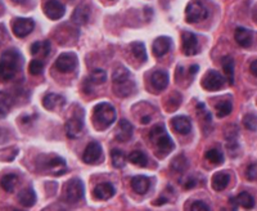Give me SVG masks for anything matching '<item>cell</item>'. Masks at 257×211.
I'll return each mask as SVG.
<instances>
[{
    "instance_id": "obj_1",
    "label": "cell",
    "mask_w": 257,
    "mask_h": 211,
    "mask_svg": "<svg viewBox=\"0 0 257 211\" xmlns=\"http://www.w3.org/2000/svg\"><path fill=\"white\" fill-rule=\"evenodd\" d=\"M21 54L14 49L4 52L0 57V80L8 81L13 79L21 68Z\"/></svg>"
},
{
    "instance_id": "obj_2",
    "label": "cell",
    "mask_w": 257,
    "mask_h": 211,
    "mask_svg": "<svg viewBox=\"0 0 257 211\" xmlns=\"http://www.w3.org/2000/svg\"><path fill=\"white\" fill-rule=\"evenodd\" d=\"M94 123L99 129H105L111 126L116 121V109L111 103L102 102L95 106L94 115H93Z\"/></svg>"
},
{
    "instance_id": "obj_3",
    "label": "cell",
    "mask_w": 257,
    "mask_h": 211,
    "mask_svg": "<svg viewBox=\"0 0 257 211\" xmlns=\"http://www.w3.org/2000/svg\"><path fill=\"white\" fill-rule=\"evenodd\" d=\"M149 138L153 140V143L156 144L157 150L159 152H162L163 155H167L175 148V144H174L171 136L166 133V129L163 125L153 126L151 133H149Z\"/></svg>"
},
{
    "instance_id": "obj_4",
    "label": "cell",
    "mask_w": 257,
    "mask_h": 211,
    "mask_svg": "<svg viewBox=\"0 0 257 211\" xmlns=\"http://www.w3.org/2000/svg\"><path fill=\"white\" fill-rule=\"evenodd\" d=\"M84 125V111L81 108H78V111L76 109L66 124V133H67L68 138H71V139L78 138L82 134Z\"/></svg>"
},
{
    "instance_id": "obj_5",
    "label": "cell",
    "mask_w": 257,
    "mask_h": 211,
    "mask_svg": "<svg viewBox=\"0 0 257 211\" xmlns=\"http://www.w3.org/2000/svg\"><path fill=\"white\" fill-rule=\"evenodd\" d=\"M84 183L80 179H76V178L71 179L64 187V196L67 198V201L71 202V204H76V202L81 201L82 197H84Z\"/></svg>"
},
{
    "instance_id": "obj_6",
    "label": "cell",
    "mask_w": 257,
    "mask_h": 211,
    "mask_svg": "<svg viewBox=\"0 0 257 211\" xmlns=\"http://www.w3.org/2000/svg\"><path fill=\"white\" fill-rule=\"evenodd\" d=\"M225 84V79L221 74H219L215 70H210L205 74V76L202 78V81H201V85L205 90H208V92H216V90H220L221 88Z\"/></svg>"
},
{
    "instance_id": "obj_7",
    "label": "cell",
    "mask_w": 257,
    "mask_h": 211,
    "mask_svg": "<svg viewBox=\"0 0 257 211\" xmlns=\"http://www.w3.org/2000/svg\"><path fill=\"white\" fill-rule=\"evenodd\" d=\"M208 16V10L203 4L198 1H192L185 9V20L188 24H197L201 22Z\"/></svg>"
},
{
    "instance_id": "obj_8",
    "label": "cell",
    "mask_w": 257,
    "mask_h": 211,
    "mask_svg": "<svg viewBox=\"0 0 257 211\" xmlns=\"http://www.w3.org/2000/svg\"><path fill=\"white\" fill-rule=\"evenodd\" d=\"M55 68L62 74H68L72 72L75 68L77 67V57L75 53H62L59 57L57 58V61L54 63Z\"/></svg>"
},
{
    "instance_id": "obj_9",
    "label": "cell",
    "mask_w": 257,
    "mask_h": 211,
    "mask_svg": "<svg viewBox=\"0 0 257 211\" xmlns=\"http://www.w3.org/2000/svg\"><path fill=\"white\" fill-rule=\"evenodd\" d=\"M35 28V22L32 18H16L13 22V34L17 38H26Z\"/></svg>"
},
{
    "instance_id": "obj_10",
    "label": "cell",
    "mask_w": 257,
    "mask_h": 211,
    "mask_svg": "<svg viewBox=\"0 0 257 211\" xmlns=\"http://www.w3.org/2000/svg\"><path fill=\"white\" fill-rule=\"evenodd\" d=\"M44 13L47 14L48 18L55 21L63 17L66 13V8L58 0H48L44 5Z\"/></svg>"
},
{
    "instance_id": "obj_11",
    "label": "cell",
    "mask_w": 257,
    "mask_h": 211,
    "mask_svg": "<svg viewBox=\"0 0 257 211\" xmlns=\"http://www.w3.org/2000/svg\"><path fill=\"white\" fill-rule=\"evenodd\" d=\"M45 167L47 170L54 175V177H61L63 175L66 171H67V165H66V161L62 158V157L58 156H51L49 157L47 160V163H45Z\"/></svg>"
},
{
    "instance_id": "obj_12",
    "label": "cell",
    "mask_w": 257,
    "mask_h": 211,
    "mask_svg": "<svg viewBox=\"0 0 257 211\" xmlns=\"http://www.w3.org/2000/svg\"><path fill=\"white\" fill-rule=\"evenodd\" d=\"M171 45H173V41L171 39L167 38V36H159L156 40L153 41L152 45V52L153 54L156 55L157 58H161L163 55H166L171 49Z\"/></svg>"
},
{
    "instance_id": "obj_13",
    "label": "cell",
    "mask_w": 257,
    "mask_h": 211,
    "mask_svg": "<svg viewBox=\"0 0 257 211\" xmlns=\"http://www.w3.org/2000/svg\"><path fill=\"white\" fill-rule=\"evenodd\" d=\"M183 52L185 55H194L198 52V39L193 32H183Z\"/></svg>"
},
{
    "instance_id": "obj_14",
    "label": "cell",
    "mask_w": 257,
    "mask_h": 211,
    "mask_svg": "<svg viewBox=\"0 0 257 211\" xmlns=\"http://www.w3.org/2000/svg\"><path fill=\"white\" fill-rule=\"evenodd\" d=\"M102 157V146L98 142H92L85 148L82 160L86 163H95Z\"/></svg>"
},
{
    "instance_id": "obj_15",
    "label": "cell",
    "mask_w": 257,
    "mask_h": 211,
    "mask_svg": "<svg viewBox=\"0 0 257 211\" xmlns=\"http://www.w3.org/2000/svg\"><path fill=\"white\" fill-rule=\"evenodd\" d=\"M171 125L173 129L175 130L176 133L181 134V135H186L192 132V121L189 117L186 116H176L171 120Z\"/></svg>"
},
{
    "instance_id": "obj_16",
    "label": "cell",
    "mask_w": 257,
    "mask_h": 211,
    "mask_svg": "<svg viewBox=\"0 0 257 211\" xmlns=\"http://www.w3.org/2000/svg\"><path fill=\"white\" fill-rule=\"evenodd\" d=\"M93 193H94V197L97 198V200H101V201H107V200H109V198H112L113 196H115L116 189L111 183H107V182H104V183L98 184V185L94 188Z\"/></svg>"
},
{
    "instance_id": "obj_17",
    "label": "cell",
    "mask_w": 257,
    "mask_h": 211,
    "mask_svg": "<svg viewBox=\"0 0 257 211\" xmlns=\"http://www.w3.org/2000/svg\"><path fill=\"white\" fill-rule=\"evenodd\" d=\"M234 39L243 48H250L254 43V31L246 27H238L234 32Z\"/></svg>"
},
{
    "instance_id": "obj_18",
    "label": "cell",
    "mask_w": 257,
    "mask_h": 211,
    "mask_svg": "<svg viewBox=\"0 0 257 211\" xmlns=\"http://www.w3.org/2000/svg\"><path fill=\"white\" fill-rule=\"evenodd\" d=\"M151 84L156 90H163L169 85V74L163 70H157L151 76Z\"/></svg>"
},
{
    "instance_id": "obj_19",
    "label": "cell",
    "mask_w": 257,
    "mask_h": 211,
    "mask_svg": "<svg viewBox=\"0 0 257 211\" xmlns=\"http://www.w3.org/2000/svg\"><path fill=\"white\" fill-rule=\"evenodd\" d=\"M131 188L136 193L146 194L151 188V181L144 175H136L131 179Z\"/></svg>"
},
{
    "instance_id": "obj_20",
    "label": "cell",
    "mask_w": 257,
    "mask_h": 211,
    "mask_svg": "<svg viewBox=\"0 0 257 211\" xmlns=\"http://www.w3.org/2000/svg\"><path fill=\"white\" fill-rule=\"evenodd\" d=\"M132 133H134V126L131 125V123H128V120L122 119L119 124V129H117L116 138L120 142H128L132 136Z\"/></svg>"
},
{
    "instance_id": "obj_21",
    "label": "cell",
    "mask_w": 257,
    "mask_h": 211,
    "mask_svg": "<svg viewBox=\"0 0 257 211\" xmlns=\"http://www.w3.org/2000/svg\"><path fill=\"white\" fill-rule=\"evenodd\" d=\"M230 202L235 206V209H237V206H242L246 209H252L255 206V198L248 192H240L237 197L231 198Z\"/></svg>"
},
{
    "instance_id": "obj_22",
    "label": "cell",
    "mask_w": 257,
    "mask_h": 211,
    "mask_svg": "<svg viewBox=\"0 0 257 211\" xmlns=\"http://www.w3.org/2000/svg\"><path fill=\"white\" fill-rule=\"evenodd\" d=\"M63 105V97L59 96V94H54V93H49V94H47V96L44 97V99H43V106H44L47 109H51V111H53V109L55 108H59V107H62Z\"/></svg>"
},
{
    "instance_id": "obj_23",
    "label": "cell",
    "mask_w": 257,
    "mask_h": 211,
    "mask_svg": "<svg viewBox=\"0 0 257 211\" xmlns=\"http://www.w3.org/2000/svg\"><path fill=\"white\" fill-rule=\"evenodd\" d=\"M51 45L49 40L44 41H35L34 44L31 45L30 53L32 55H41V57H48L51 53Z\"/></svg>"
},
{
    "instance_id": "obj_24",
    "label": "cell",
    "mask_w": 257,
    "mask_h": 211,
    "mask_svg": "<svg viewBox=\"0 0 257 211\" xmlns=\"http://www.w3.org/2000/svg\"><path fill=\"white\" fill-rule=\"evenodd\" d=\"M230 182V175L225 171H220L216 173L212 177V188L215 191L221 192L228 187V184Z\"/></svg>"
},
{
    "instance_id": "obj_25",
    "label": "cell",
    "mask_w": 257,
    "mask_h": 211,
    "mask_svg": "<svg viewBox=\"0 0 257 211\" xmlns=\"http://www.w3.org/2000/svg\"><path fill=\"white\" fill-rule=\"evenodd\" d=\"M18 204H21L25 208H31L32 205L36 202V193L34 192V189H24V191H21L17 196Z\"/></svg>"
},
{
    "instance_id": "obj_26",
    "label": "cell",
    "mask_w": 257,
    "mask_h": 211,
    "mask_svg": "<svg viewBox=\"0 0 257 211\" xmlns=\"http://www.w3.org/2000/svg\"><path fill=\"white\" fill-rule=\"evenodd\" d=\"M221 66H223L224 74H225V78H227L229 85H233L234 84V59L230 55L223 58L221 61Z\"/></svg>"
},
{
    "instance_id": "obj_27",
    "label": "cell",
    "mask_w": 257,
    "mask_h": 211,
    "mask_svg": "<svg viewBox=\"0 0 257 211\" xmlns=\"http://www.w3.org/2000/svg\"><path fill=\"white\" fill-rule=\"evenodd\" d=\"M89 17H90V12H89L88 7H78L74 10L71 18L75 24L85 25L88 24Z\"/></svg>"
},
{
    "instance_id": "obj_28",
    "label": "cell",
    "mask_w": 257,
    "mask_h": 211,
    "mask_svg": "<svg viewBox=\"0 0 257 211\" xmlns=\"http://www.w3.org/2000/svg\"><path fill=\"white\" fill-rule=\"evenodd\" d=\"M131 74L128 71V68L125 67H119L116 68L113 75H112V80H113V85H119L122 82H126L128 80H131Z\"/></svg>"
},
{
    "instance_id": "obj_29",
    "label": "cell",
    "mask_w": 257,
    "mask_h": 211,
    "mask_svg": "<svg viewBox=\"0 0 257 211\" xmlns=\"http://www.w3.org/2000/svg\"><path fill=\"white\" fill-rule=\"evenodd\" d=\"M17 183L18 175H16V174H7V175H4V177L1 178V181H0L1 188H3L5 192H9V193H12V192L14 191V188H16Z\"/></svg>"
},
{
    "instance_id": "obj_30",
    "label": "cell",
    "mask_w": 257,
    "mask_h": 211,
    "mask_svg": "<svg viewBox=\"0 0 257 211\" xmlns=\"http://www.w3.org/2000/svg\"><path fill=\"white\" fill-rule=\"evenodd\" d=\"M215 109H216L217 117H219V119H223V117H227L228 115L231 113V111H233V103H231V101H229V99H224V101L217 103Z\"/></svg>"
},
{
    "instance_id": "obj_31",
    "label": "cell",
    "mask_w": 257,
    "mask_h": 211,
    "mask_svg": "<svg viewBox=\"0 0 257 211\" xmlns=\"http://www.w3.org/2000/svg\"><path fill=\"white\" fill-rule=\"evenodd\" d=\"M128 158L130 162L136 165V166L146 167L147 165H148V157H147V155L144 154V152H142V151H134V152H131V154L128 155Z\"/></svg>"
},
{
    "instance_id": "obj_32",
    "label": "cell",
    "mask_w": 257,
    "mask_h": 211,
    "mask_svg": "<svg viewBox=\"0 0 257 211\" xmlns=\"http://www.w3.org/2000/svg\"><path fill=\"white\" fill-rule=\"evenodd\" d=\"M130 48H131L132 54H134V57H135L136 59H140L142 62L147 61V51L143 43H139V41L131 43Z\"/></svg>"
},
{
    "instance_id": "obj_33",
    "label": "cell",
    "mask_w": 257,
    "mask_h": 211,
    "mask_svg": "<svg viewBox=\"0 0 257 211\" xmlns=\"http://www.w3.org/2000/svg\"><path fill=\"white\" fill-rule=\"evenodd\" d=\"M105 80H107V72L102 68H97L94 71L90 74L89 76V81L95 84V85H101V84H104Z\"/></svg>"
},
{
    "instance_id": "obj_34",
    "label": "cell",
    "mask_w": 257,
    "mask_h": 211,
    "mask_svg": "<svg viewBox=\"0 0 257 211\" xmlns=\"http://www.w3.org/2000/svg\"><path fill=\"white\" fill-rule=\"evenodd\" d=\"M111 160L113 166L117 167V169H121V167L125 166L126 163V157L124 155V152L120 150H112L111 152Z\"/></svg>"
},
{
    "instance_id": "obj_35",
    "label": "cell",
    "mask_w": 257,
    "mask_h": 211,
    "mask_svg": "<svg viewBox=\"0 0 257 211\" xmlns=\"http://www.w3.org/2000/svg\"><path fill=\"white\" fill-rule=\"evenodd\" d=\"M206 160L215 163V165H220L224 162V154L217 148H212L206 152Z\"/></svg>"
},
{
    "instance_id": "obj_36",
    "label": "cell",
    "mask_w": 257,
    "mask_h": 211,
    "mask_svg": "<svg viewBox=\"0 0 257 211\" xmlns=\"http://www.w3.org/2000/svg\"><path fill=\"white\" fill-rule=\"evenodd\" d=\"M44 71V63L40 59H32L30 62V65H28V72H30L31 75L37 76L40 75L41 72Z\"/></svg>"
},
{
    "instance_id": "obj_37",
    "label": "cell",
    "mask_w": 257,
    "mask_h": 211,
    "mask_svg": "<svg viewBox=\"0 0 257 211\" xmlns=\"http://www.w3.org/2000/svg\"><path fill=\"white\" fill-rule=\"evenodd\" d=\"M243 124L248 130H251V132H256V129H257L256 113H248V115L244 116Z\"/></svg>"
},
{
    "instance_id": "obj_38",
    "label": "cell",
    "mask_w": 257,
    "mask_h": 211,
    "mask_svg": "<svg viewBox=\"0 0 257 211\" xmlns=\"http://www.w3.org/2000/svg\"><path fill=\"white\" fill-rule=\"evenodd\" d=\"M188 166V161H186L185 157L181 155V156H178L175 160L173 161V167L176 171H184Z\"/></svg>"
},
{
    "instance_id": "obj_39",
    "label": "cell",
    "mask_w": 257,
    "mask_h": 211,
    "mask_svg": "<svg viewBox=\"0 0 257 211\" xmlns=\"http://www.w3.org/2000/svg\"><path fill=\"white\" fill-rule=\"evenodd\" d=\"M246 177H247L248 181L255 182L257 178V165L256 163H251L250 166L247 167V171H246Z\"/></svg>"
},
{
    "instance_id": "obj_40",
    "label": "cell",
    "mask_w": 257,
    "mask_h": 211,
    "mask_svg": "<svg viewBox=\"0 0 257 211\" xmlns=\"http://www.w3.org/2000/svg\"><path fill=\"white\" fill-rule=\"evenodd\" d=\"M190 209H192L193 211H200V210L208 211L210 210V206L203 201H194L192 204V206H190Z\"/></svg>"
},
{
    "instance_id": "obj_41",
    "label": "cell",
    "mask_w": 257,
    "mask_h": 211,
    "mask_svg": "<svg viewBox=\"0 0 257 211\" xmlns=\"http://www.w3.org/2000/svg\"><path fill=\"white\" fill-rule=\"evenodd\" d=\"M10 105L5 102V99H0V117H5L9 112Z\"/></svg>"
},
{
    "instance_id": "obj_42",
    "label": "cell",
    "mask_w": 257,
    "mask_h": 211,
    "mask_svg": "<svg viewBox=\"0 0 257 211\" xmlns=\"http://www.w3.org/2000/svg\"><path fill=\"white\" fill-rule=\"evenodd\" d=\"M183 185H184V188H185V189H190V188L196 187L197 181H196V179H194V178L188 177V178H185V179H184V181H183Z\"/></svg>"
},
{
    "instance_id": "obj_43",
    "label": "cell",
    "mask_w": 257,
    "mask_h": 211,
    "mask_svg": "<svg viewBox=\"0 0 257 211\" xmlns=\"http://www.w3.org/2000/svg\"><path fill=\"white\" fill-rule=\"evenodd\" d=\"M7 39V31L4 30L3 26H0V43Z\"/></svg>"
},
{
    "instance_id": "obj_44",
    "label": "cell",
    "mask_w": 257,
    "mask_h": 211,
    "mask_svg": "<svg viewBox=\"0 0 257 211\" xmlns=\"http://www.w3.org/2000/svg\"><path fill=\"white\" fill-rule=\"evenodd\" d=\"M256 66H257V61H254L252 62V65H251V72H252V75L256 78Z\"/></svg>"
},
{
    "instance_id": "obj_45",
    "label": "cell",
    "mask_w": 257,
    "mask_h": 211,
    "mask_svg": "<svg viewBox=\"0 0 257 211\" xmlns=\"http://www.w3.org/2000/svg\"><path fill=\"white\" fill-rule=\"evenodd\" d=\"M198 68H200V67H198V66H197V65L192 66V67L189 68V72H190V74H192V75H194V74H197V72H198Z\"/></svg>"
},
{
    "instance_id": "obj_46",
    "label": "cell",
    "mask_w": 257,
    "mask_h": 211,
    "mask_svg": "<svg viewBox=\"0 0 257 211\" xmlns=\"http://www.w3.org/2000/svg\"><path fill=\"white\" fill-rule=\"evenodd\" d=\"M149 121H151V117H149V116H146V117H143L142 119L143 124H148Z\"/></svg>"
},
{
    "instance_id": "obj_47",
    "label": "cell",
    "mask_w": 257,
    "mask_h": 211,
    "mask_svg": "<svg viewBox=\"0 0 257 211\" xmlns=\"http://www.w3.org/2000/svg\"><path fill=\"white\" fill-rule=\"evenodd\" d=\"M12 1H13V3H16V4H24V3H26L27 0H12Z\"/></svg>"
}]
</instances>
